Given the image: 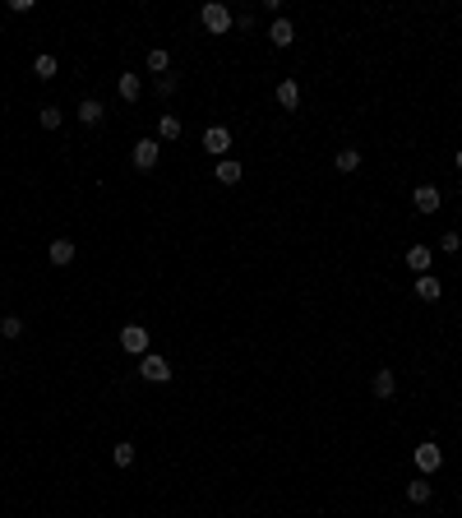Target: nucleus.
<instances>
[{
  "label": "nucleus",
  "mask_w": 462,
  "mask_h": 518,
  "mask_svg": "<svg viewBox=\"0 0 462 518\" xmlns=\"http://www.w3.org/2000/svg\"><path fill=\"white\" fill-rule=\"evenodd\" d=\"M199 19H204V28H209L213 37L231 33V10H227V5H222V0H209V5L199 10Z\"/></svg>",
  "instance_id": "nucleus-1"
},
{
  "label": "nucleus",
  "mask_w": 462,
  "mask_h": 518,
  "mask_svg": "<svg viewBox=\"0 0 462 518\" xmlns=\"http://www.w3.org/2000/svg\"><path fill=\"white\" fill-rule=\"evenodd\" d=\"M139 375L148 380V384H166V380H171V361H166V356H157V352H148L139 361Z\"/></svg>",
  "instance_id": "nucleus-2"
},
{
  "label": "nucleus",
  "mask_w": 462,
  "mask_h": 518,
  "mask_svg": "<svg viewBox=\"0 0 462 518\" xmlns=\"http://www.w3.org/2000/svg\"><path fill=\"white\" fill-rule=\"evenodd\" d=\"M440 467H444V449H440V444H416V472L421 477H430V472H440Z\"/></svg>",
  "instance_id": "nucleus-3"
},
{
  "label": "nucleus",
  "mask_w": 462,
  "mask_h": 518,
  "mask_svg": "<svg viewBox=\"0 0 462 518\" xmlns=\"http://www.w3.org/2000/svg\"><path fill=\"white\" fill-rule=\"evenodd\" d=\"M121 347L130 356H148V329H143V324H125V329H121Z\"/></svg>",
  "instance_id": "nucleus-4"
},
{
  "label": "nucleus",
  "mask_w": 462,
  "mask_h": 518,
  "mask_svg": "<svg viewBox=\"0 0 462 518\" xmlns=\"http://www.w3.org/2000/svg\"><path fill=\"white\" fill-rule=\"evenodd\" d=\"M204 148H209V153L222 162V157L231 153V130H227V125H213V130H204Z\"/></svg>",
  "instance_id": "nucleus-5"
},
{
  "label": "nucleus",
  "mask_w": 462,
  "mask_h": 518,
  "mask_svg": "<svg viewBox=\"0 0 462 518\" xmlns=\"http://www.w3.org/2000/svg\"><path fill=\"white\" fill-rule=\"evenodd\" d=\"M411 204H416V213H425V218H430V213H440L444 199H440V190H435V186H416V190H411Z\"/></svg>",
  "instance_id": "nucleus-6"
},
{
  "label": "nucleus",
  "mask_w": 462,
  "mask_h": 518,
  "mask_svg": "<svg viewBox=\"0 0 462 518\" xmlns=\"http://www.w3.org/2000/svg\"><path fill=\"white\" fill-rule=\"evenodd\" d=\"M157 153H162V148H157V139H139V143H134V167H139V171H153V167H157Z\"/></svg>",
  "instance_id": "nucleus-7"
},
{
  "label": "nucleus",
  "mask_w": 462,
  "mask_h": 518,
  "mask_svg": "<svg viewBox=\"0 0 462 518\" xmlns=\"http://www.w3.org/2000/svg\"><path fill=\"white\" fill-rule=\"evenodd\" d=\"M430 264H435V250H430V245H411V250H407V268H411V273H430Z\"/></svg>",
  "instance_id": "nucleus-8"
},
{
  "label": "nucleus",
  "mask_w": 462,
  "mask_h": 518,
  "mask_svg": "<svg viewBox=\"0 0 462 518\" xmlns=\"http://www.w3.org/2000/svg\"><path fill=\"white\" fill-rule=\"evenodd\" d=\"M440 297H444V283H440V278H430V273H421L416 278V301L430 306V301H440Z\"/></svg>",
  "instance_id": "nucleus-9"
},
{
  "label": "nucleus",
  "mask_w": 462,
  "mask_h": 518,
  "mask_svg": "<svg viewBox=\"0 0 462 518\" xmlns=\"http://www.w3.org/2000/svg\"><path fill=\"white\" fill-rule=\"evenodd\" d=\"M277 107H286V111L301 107V84L296 79H282V84H277Z\"/></svg>",
  "instance_id": "nucleus-10"
},
{
  "label": "nucleus",
  "mask_w": 462,
  "mask_h": 518,
  "mask_svg": "<svg viewBox=\"0 0 462 518\" xmlns=\"http://www.w3.org/2000/svg\"><path fill=\"white\" fill-rule=\"evenodd\" d=\"M46 259H51L55 268L74 264V241H65V236H60V241H51V250H46Z\"/></svg>",
  "instance_id": "nucleus-11"
},
{
  "label": "nucleus",
  "mask_w": 462,
  "mask_h": 518,
  "mask_svg": "<svg viewBox=\"0 0 462 518\" xmlns=\"http://www.w3.org/2000/svg\"><path fill=\"white\" fill-rule=\"evenodd\" d=\"M268 42H273V46H291V42H296V28H291L286 19H273V23H268Z\"/></svg>",
  "instance_id": "nucleus-12"
},
{
  "label": "nucleus",
  "mask_w": 462,
  "mask_h": 518,
  "mask_svg": "<svg viewBox=\"0 0 462 518\" xmlns=\"http://www.w3.org/2000/svg\"><path fill=\"white\" fill-rule=\"evenodd\" d=\"M180 134H185V125H180V116H162V121H157V139H162V143H176Z\"/></svg>",
  "instance_id": "nucleus-13"
},
{
  "label": "nucleus",
  "mask_w": 462,
  "mask_h": 518,
  "mask_svg": "<svg viewBox=\"0 0 462 518\" xmlns=\"http://www.w3.org/2000/svg\"><path fill=\"white\" fill-rule=\"evenodd\" d=\"M102 116H107V107H102L98 98H84V102H79V121H84V125H98Z\"/></svg>",
  "instance_id": "nucleus-14"
},
{
  "label": "nucleus",
  "mask_w": 462,
  "mask_h": 518,
  "mask_svg": "<svg viewBox=\"0 0 462 518\" xmlns=\"http://www.w3.org/2000/svg\"><path fill=\"white\" fill-rule=\"evenodd\" d=\"M241 176H245V167L236 162V157H222V162H218V181H222V186H236Z\"/></svg>",
  "instance_id": "nucleus-15"
},
{
  "label": "nucleus",
  "mask_w": 462,
  "mask_h": 518,
  "mask_svg": "<svg viewBox=\"0 0 462 518\" xmlns=\"http://www.w3.org/2000/svg\"><path fill=\"white\" fill-rule=\"evenodd\" d=\"M370 389H374V398H393V389H397V380H393V370H374V380H370Z\"/></svg>",
  "instance_id": "nucleus-16"
},
{
  "label": "nucleus",
  "mask_w": 462,
  "mask_h": 518,
  "mask_svg": "<svg viewBox=\"0 0 462 518\" xmlns=\"http://www.w3.org/2000/svg\"><path fill=\"white\" fill-rule=\"evenodd\" d=\"M333 167H338L342 176H347V171H356V167H361V148H338V157H333Z\"/></svg>",
  "instance_id": "nucleus-17"
},
{
  "label": "nucleus",
  "mask_w": 462,
  "mask_h": 518,
  "mask_svg": "<svg viewBox=\"0 0 462 518\" xmlns=\"http://www.w3.org/2000/svg\"><path fill=\"white\" fill-rule=\"evenodd\" d=\"M116 89H121V98H125V102H139V98H143L139 75H121V84H116Z\"/></svg>",
  "instance_id": "nucleus-18"
},
{
  "label": "nucleus",
  "mask_w": 462,
  "mask_h": 518,
  "mask_svg": "<svg viewBox=\"0 0 462 518\" xmlns=\"http://www.w3.org/2000/svg\"><path fill=\"white\" fill-rule=\"evenodd\" d=\"M111 463H116V467H130V463H134V444H130V440L111 444Z\"/></svg>",
  "instance_id": "nucleus-19"
},
{
  "label": "nucleus",
  "mask_w": 462,
  "mask_h": 518,
  "mask_svg": "<svg viewBox=\"0 0 462 518\" xmlns=\"http://www.w3.org/2000/svg\"><path fill=\"white\" fill-rule=\"evenodd\" d=\"M148 70H153V75H166V70H171V51L153 46V51H148Z\"/></svg>",
  "instance_id": "nucleus-20"
},
{
  "label": "nucleus",
  "mask_w": 462,
  "mask_h": 518,
  "mask_svg": "<svg viewBox=\"0 0 462 518\" xmlns=\"http://www.w3.org/2000/svg\"><path fill=\"white\" fill-rule=\"evenodd\" d=\"M55 70H60V65H55V56H46V51L33 60V75L37 79H55Z\"/></svg>",
  "instance_id": "nucleus-21"
},
{
  "label": "nucleus",
  "mask_w": 462,
  "mask_h": 518,
  "mask_svg": "<svg viewBox=\"0 0 462 518\" xmlns=\"http://www.w3.org/2000/svg\"><path fill=\"white\" fill-rule=\"evenodd\" d=\"M407 500H411V505H425V500H430V481H421V477L407 481Z\"/></svg>",
  "instance_id": "nucleus-22"
},
{
  "label": "nucleus",
  "mask_w": 462,
  "mask_h": 518,
  "mask_svg": "<svg viewBox=\"0 0 462 518\" xmlns=\"http://www.w3.org/2000/svg\"><path fill=\"white\" fill-rule=\"evenodd\" d=\"M37 125H42V130H55V125H60V107H42L37 111Z\"/></svg>",
  "instance_id": "nucleus-23"
},
{
  "label": "nucleus",
  "mask_w": 462,
  "mask_h": 518,
  "mask_svg": "<svg viewBox=\"0 0 462 518\" xmlns=\"http://www.w3.org/2000/svg\"><path fill=\"white\" fill-rule=\"evenodd\" d=\"M0 333H5V338H23V320L19 315H5V320H0Z\"/></svg>",
  "instance_id": "nucleus-24"
},
{
  "label": "nucleus",
  "mask_w": 462,
  "mask_h": 518,
  "mask_svg": "<svg viewBox=\"0 0 462 518\" xmlns=\"http://www.w3.org/2000/svg\"><path fill=\"white\" fill-rule=\"evenodd\" d=\"M440 250H444V254H458V250H462V236H458V232H444V236H440Z\"/></svg>",
  "instance_id": "nucleus-25"
},
{
  "label": "nucleus",
  "mask_w": 462,
  "mask_h": 518,
  "mask_svg": "<svg viewBox=\"0 0 462 518\" xmlns=\"http://www.w3.org/2000/svg\"><path fill=\"white\" fill-rule=\"evenodd\" d=\"M458 171H462V148H458Z\"/></svg>",
  "instance_id": "nucleus-26"
}]
</instances>
